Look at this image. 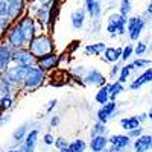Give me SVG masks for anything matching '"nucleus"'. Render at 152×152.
Returning a JSON list of instances; mask_svg holds the SVG:
<instances>
[{
    "label": "nucleus",
    "mask_w": 152,
    "mask_h": 152,
    "mask_svg": "<svg viewBox=\"0 0 152 152\" xmlns=\"http://www.w3.org/2000/svg\"><path fill=\"white\" fill-rule=\"evenodd\" d=\"M31 69H32L31 66H14L12 64L2 76L20 91V88H21V85H23V82H24V79H26V76H28Z\"/></svg>",
    "instance_id": "obj_3"
},
{
    "label": "nucleus",
    "mask_w": 152,
    "mask_h": 152,
    "mask_svg": "<svg viewBox=\"0 0 152 152\" xmlns=\"http://www.w3.org/2000/svg\"><path fill=\"white\" fill-rule=\"evenodd\" d=\"M132 149H134V152H149V151H152V146H151V134H143L140 138L134 140Z\"/></svg>",
    "instance_id": "obj_18"
},
{
    "label": "nucleus",
    "mask_w": 152,
    "mask_h": 152,
    "mask_svg": "<svg viewBox=\"0 0 152 152\" xmlns=\"http://www.w3.org/2000/svg\"><path fill=\"white\" fill-rule=\"evenodd\" d=\"M146 14H148V15H152V0H151V2H149V5H148Z\"/></svg>",
    "instance_id": "obj_45"
},
{
    "label": "nucleus",
    "mask_w": 152,
    "mask_h": 152,
    "mask_svg": "<svg viewBox=\"0 0 152 152\" xmlns=\"http://www.w3.org/2000/svg\"><path fill=\"white\" fill-rule=\"evenodd\" d=\"M151 82H152V67H149V69L143 70L140 75L137 76L135 79H132V81L129 82V90L137 91V90H140V88H142L143 85L151 84Z\"/></svg>",
    "instance_id": "obj_13"
},
{
    "label": "nucleus",
    "mask_w": 152,
    "mask_h": 152,
    "mask_svg": "<svg viewBox=\"0 0 152 152\" xmlns=\"http://www.w3.org/2000/svg\"><path fill=\"white\" fill-rule=\"evenodd\" d=\"M91 152H105L110 148V137L107 135H97V137H91L90 143H88Z\"/></svg>",
    "instance_id": "obj_15"
},
{
    "label": "nucleus",
    "mask_w": 152,
    "mask_h": 152,
    "mask_svg": "<svg viewBox=\"0 0 152 152\" xmlns=\"http://www.w3.org/2000/svg\"><path fill=\"white\" fill-rule=\"evenodd\" d=\"M107 125L105 123H100V122H96L93 126H91V131H90V135L91 137H97V135H107Z\"/></svg>",
    "instance_id": "obj_30"
},
{
    "label": "nucleus",
    "mask_w": 152,
    "mask_h": 152,
    "mask_svg": "<svg viewBox=\"0 0 152 152\" xmlns=\"http://www.w3.org/2000/svg\"><path fill=\"white\" fill-rule=\"evenodd\" d=\"M105 152H108V149H107V151H105Z\"/></svg>",
    "instance_id": "obj_51"
},
{
    "label": "nucleus",
    "mask_w": 152,
    "mask_h": 152,
    "mask_svg": "<svg viewBox=\"0 0 152 152\" xmlns=\"http://www.w3.org/2000/svg\"><path fill=\"white\" fill-rule=\"evenodd\" d=\"M87 148H88V145L85 143V140H82V138H73V140H70L69 149L72 152H85Z\"/></svg>",
    "instance_id": "obj_29"
},
{
    "label": "nucleus",
    "mask_w": 152,
    "mask_h": 152,
    "mask_svg": "<svg viewBox=\"0 0 152 152\" xmlns=\"http://www.w3.org/2000/svg\"><path fill=\"white\" fill-rule=\"evenodd\" d=\"M14 96H2L0 97V110H2V114H6L11 111V108L14 107Z\"/></svg>",
    "instance_id": "obj_28"
},
{
    "label": "nucleus",
    "mask_w": 152,
    "mask_h": 152,
    "mask_svg": "<svg viewBox=\"0 0 152 152\" xmlns=\"http://www.w3.org/2000/svg\"><path fill=\"white\" fill-rule=\"evenodd\" d=\"M56 105H58V100H56V99H52V100L49 102L47 108H46V113H52L53 108H56Z\"/></svg>",
    "instance_id": "obj_41"
},
{
    "label": "nucleus",
    "mask_w": 152,
    "mask_h": 152,
    "mask_svg": "<svg viewBox=\"0 0 152 152\" xmlns=\"http://www.w3.org/2000/svg\"><path fill=\"white\" fill-rule=\"evenodd\" d=\"M46 79H47V73L35 66V67H32L29 70L26 79H24V82H23V85L20 88V91H23V93H32V91L38 90L40 87H43Z\"/></svg>",
    "instance_id": "obj_2"
},
{
    "label": "nucleus",
    "mask_w": 152,
    "mask_h": 152,
    "mask_svg": "<svg viewBox=\"0 0 152 152\" xmlns=\"http://www.w3.org/2000/svg\"><path fill=\"white\" fill-rule=\"evenodd\" d=\"M137 119L140 120V123H143L145 120H149V116H148V113H140V114H137Z\"/></svg>",
    "instance_id": "obj_42"
},
{
    "label": "nucleus",
    "mask_w": 152,
    "mask_h": 152,
    "mask_svg": "<svg viewBox=\"0 0 152 152\" xmlns=\"http://www.w3.org/2000/svg\"><path fill=\"white\" fill-rule=\"evenodd\" d=\"M12 64L14 66H37V58L28 47H21L14 50V56H12Z\"/></svg>",
    "instance_id": "obj_8"
},
{
    "label": "nucleus",
    "mask_w": 152,
    "mask_h": 152,
    "mask_svg": "<svg viewBox=\"0 0 152 152\" xmlns=\"http://www.w3.org/2000/svg\"><path fill=\"white\" fill-rule=\"evenodd\" d=\"M119 123H120V128H122L123 131H126V132L134 131V129H137V128H140V126H142V123H140V120L137 119V116L122 117Z\"/></svg>",
    "instance_id": "obj_23"
},
{
    "label": "nucleus",
    "mask_w": 152,
    "mask_h": 152,
    "mask_svg": "<svg viewBox=\"0 0 152 152\" xmlns=\"http://www.w3.org/2000/svg\"><path fill=\"white\" fill-rule=\"evenodd\" d=\"M132 143H134V140L128 134H113V135H110V146H116L122 151L131 148Z\"/></svg>",
    "instance_id": "obj_14"
},
{
    "label": "nucleus",
    "mask_w": 152,
    "mask_h": 152,
    "mask_svg": "<svg viewBox=\"0 0 152 152\" xmlns=\"http://www.w3.org/2000/svg\"><path fill=\"white\" fill-rule=\"evenodd\" d=\"M128 17L119 14H111L107 20V32L114 38V37H122L126 32V26H128Z\"/></svg>",
    "instance_id": "obj_4"
},
{
    "label": "nucleus",
    "mask_w": 152,
    "mask_h": 152,
    "mask_svg": "<svg viewBox=\"0 0 152 152\" xmlns=\"http://www.w3.org/2000/svg\"><path fill=\"white\" fill-rule=\"evenodd\" d=\"M17 23H18V26L21 28V31L24 34V38H26V41L29 44L38 35V23H37V20L29 14V12H24V14L17 20Z\"/></svg>",
    "instance_id": "obj_5"
},
{
    "label": "nucleus",
    "mask_w": 152,
    "mask_h": 152,
    "mask_svg": "<svg viewBox=\"0 0 152 152\" xmlns=\"http://www.w3.org/2000/svg\"><path fill=\"white\" fill-rule=\"evenodd\" d=\"M82 84L88 85V87H96V88H102L105 87L108 82H107V78L105 75L97 70V69H88L85 76L82 78Z\"/></svg>",
    "instance_id": "obj_9"
},
{
    "label": "nucleus",
    "mask_w": 152,
    "mask_h": 152,
    "mask_svg": "<svg viewBox=\"0 0 152 152\" xmlns=\"http://www.w3.org/2000/svg\"><path fill=\"white\" fill-rule=\"evenodd\" d=\"M31 129H28V123H23L20 126H17V128L14 129V132H12V143H14L15 146L18 145H23V142L26 140V135L29 134Z\"/></svg>",
    "instance_id": "obj_21"
},
{
    "label": "nucleus",
    "mask_w": 152,
    "mask_h": 152,
    "mask_svg": "<svg viewBox=\"0 0 152 152\" xmlns=\"http://www.w3.org/2000/svg\"><path fill=\"white\" fill-rule=\"evenodd\" d=\"M108 152H125V151H122V149H119L116 146H110L108 148Z\"/></svg>",
    "instance_id": "obj_44"
},
{
    "label": "nucleus",
    "mask_w": 152,
    "mask_h": 152,
    "mask_svg": "<svg viewBox=\"0 0 152 152\" xmlns=\"http://www.w3.org/2000/svg\"><path fill=\"white\" fill-rule=\"evenodd\" d=\"M151 146H152V134H151Z\"/></svg>",
    "instance_id": "obj_49"
},
{
    "label": "nucleus",
    "mask_w": 152,
    "mask_h": 152,
    "mask_svg": "<svg viewBox=\"0 0 152 152\" xmlns=\"http://www.w3.org/2000/svg\"><path fill=\"white\" fill-rule=\"evenodd\" d=\"M148 52V44L143 43V41H138L135 44V49H134V55L137 58H143V55Z\"/></svg>",
    "instance_id": "obj_31"
},
{
    "label": "nucleus",
    "mask_w": 152,
    "mask_h": 152,
    "mask_svg": "<svg viewBox=\"0 0 152 152\" xmlns=\"http://www.w3.org/2000/svg\"><path fill=\"white\" fill-rule=\"evenodd\" d=\"M38 3V6H52L56 0H35Z\"/></svg>",
    "instance_id": "obj_40"
},
{
    "label": "nucleus",
    "mask_w": 152,
    "mask_h": 152,
    "mask_svg": "<svg viewBox=\"0 0 152 152\" xmlns=\"http://www.w3.org/2000/svg\"><path fill=\"white\" fill-rule=\"evenodd\" d=\"M59 123H61V117L56 116V114H55V116H52V117H50V120H49V126H50V128H58Z\"/></svg>",
    "instance_id": "obj_39"
},
{
    "label": "nucleus",
    "mask_w": 152,
    "mask_h": 152,
    "mask_svg": "<svg viewBox=\"0 0 152 152\" xmlns=\"http://www.w3.org/2000/svg\"><path fill=\"white\" fill-rule=\"evenodd\" d=\"M70 146V140H67L66 137H56V142H55V148L58 151H62V149H67Z\"/></svg>",
    "instance_id": "obj_34"
},
{
    "label": "nucleus",
    "mask_w": 152,
    "mask_h": 152,
    "mask_svg": "<svg viewBox=\"0 0 152 152\" xmlns=\"http://www.w3.org/2000/svg\"><path fill=\"white\" fill-rule=\"evenodd\" d=\"M107 50V46L104 41H97V43H91V44H87L84 47V53L87 56H99L102 55Z\"/></svg>",
    "instance_id": "obj_22"
},
{
    "label": "nucleus",
    "mask_w": 152,
    "mask_h": 152,
    "mask_svg": "<svg viewBox=\"0 0 152 152\" xmlns=\"http://www.w3.org/2000/svg\"><path fill=\"white\" fill-rule=\"evenodd\" d=\"M116 113H117V102H116V100H111V102H108L107 105L100 107L97 110L96 119H97V122L107 125L108 120H111L114 116H116Z\"/></svg>",
    "instance_id": "obj_12"
},
{
    "label": "nucleus",
    "mask_w": 152,
    "mask_h": 152,
    "mask_svg": "<svg viewBox=\"0 0 152 152\" xmlns=\"http://www.w3.org/2000/svg\"><path fill=\"white\" fill-rule=\"evenodd\" d=\"M6 152H20V149H18V148H17V149H15V148H12V149H8Z\"/></svg>",
    "instance_id": "obj_47"
},
{
    "label": "nucleus",
    "mask_w": 152,
    "mask_h": 152,
    "mask_svg": "<svg viewBox=\"0 0 152 152\" xmlns=\"http://www.w3.org/2000/svg\"><path fill=\"white\" fill-rule=\"evenodd\" d=\"M134 70H137V69H135V66L132 64V62H126V64H123V66H122V70H120V75H119V78H117V81L122 82V84L128 82L129 76H131V73H132Z\"/></svg>",
    "instance_id": "obj_26"
},
{
    "label": "nucleus",
    "mask_w": 152,
    "mask_h": 152,
    "mask_svg": "<svg viewBox=\"0 0 152 152\" xmlns=\"http://www.w3.org/2000/svg\"><path fill=\"white\" fill-rule=\"evenodd\" d=\"M108 88H110L111 100H116V99L125 91V84H122V82H119V81H113V82H108Z\"/></svg>",
    "instance_id": "obj_25"
},
{
    "label": "nucleus",
    "mask_w": 152,
    "mask_h": 152,
    "mask_svg": "<svg viewBox=\"0 0 152 152\" xmlns=\"http://www.w3.org/2000/svg\"><path fill=\"white\" fill-rule=\"evenodd\" d=\"M55 142H56V137L52 132H44L43 134V145H46V146H55Z\"/></svg>",
    "instance_id": "obj_35"
},
{
    "label": "nucleus",
    "mask_w": 152,
    "mask_h": 152,
    "mask_svg": "<svg viewBox=\"0 0 152 152\" xmlns=\"http://www.w3.org/2000/svg\"><path fill=\"white\" fill-rule=\"evenodd\" d=\"M94 102L99 104L100 107L107 105L108 102H111V96H110V88H108V84L102 88H97V91L94 94Z\"/></svg>",
    "instance_id": "obj_24"
},
{
    "label": "nucleus",
    "mask_w": 152,
    "mask_h": 152,
    "mask_svg": "<svg viewBox=\"0 0 152 152\" xmlns=\"http://www.w3.org/2000/svg\"><path fill=\"white\" fill-rule=\"evenodd\" d=\"M28 49L34 53V56L38 59L44 55H49L55 52V43H53V38L50 37L49 32H44V34H40L37 35L34 40L28 44Z\"/></svg>",
    "instance_id": "obj_1"
},
{
    "label": "nucleus",
    "mask_w": 152,
    "mask_h": 152,
    "mask_svg": "<svg viewBox=\"0 0 152 152\" xmlns=\"http://www.w3.org/2000/svg\"><path fill=\"white\" fill-rule=\"evenodd\" d=\"M38 140H40V129H38V128H34V129L29 131V134L26 135V140L23 142L21 146H23V148H26L29 152H34L35 148H37Z\"/></svg>",
    "instance_id": "obj_19"
},
{
    "label": "nucleus",
    "mask_w": 152,
    "mask_h": 152,
    "mask_svg": "<svg viewBox=\"0 0 152 152\" xmlns=\"http://www.w3.org/2000/svg\"><path fill=\"white\" fill-rule=\"evenodd\" d=\"M131 12V0H122L120 3V14L128 17V14Z\"/></svg>",
    "instance_id": "obj_36"
},
{
    "label": "nucleus",
    "mask_w": 152,
    "mask_h": 152,
    "mask_svg": "<svg viewBox=\"0 0 152 152\" xmlns=\"http://www.w3.org/2000/svg\"><path fill=\"white\" fill-rule=\"evenodd\" d=\"M12 56H14V49L8 43L2 41L0 44V73H5L12 66Z\"/></svg>",
    "instance_id": "obj_11"
},
{
    "label": "nucleus",
    "mask_w": 152,
    "mask_h": 152,
    "mask_svg": "<svg viewBox=\"0 0 152 152\" xmlns=\"http://www.w3.org/2000/svg\"><path fill=\"white\" fill-rule=\"evenodd\" d=\"M120 70H122V66L119 64H113L111 69H110V78H114V76H117L119 78V75H120Z\"/></svg>",
    "instance_id": "obj_37"
},
{
    "label": "nucleus",
    "mask_w": 152,
    "mask_h": 152,
    "mask_svg": "<svg viewBox=\"0 0 152 152\" xmlns=\"http://www.w3.org/2000/svg\"><path fill=\"white\" fill-rule=\"evenodd\" d=\"M85 8L82 9V8H78V9H75L73 12H72V26H73V29H76V31H81L82 28H84V23H85Z\"/></svg>",
    "instance_id": "obj_20"
},
{
    "label": "nucleus",
    "mask_w": 152,
    "mask_h": 152,
    "mask_svg": "<svg viewBox=\"0 0 152 152\" xmlns=\"http://www.w3.org/2000/svg\"><path fill=\"white\" fill-rule=\"evenodd\" d=\"M15 90H17V88L14 85L9 84L3 76H0V97H2V96H12Z\"/></svg>",
    "instance_id": "obj_27"
},
{
    "label": "nucleus",
    "mask_w": 152,
    "mask_h": 152,
    "mask_svg": "<svg viewBox=\"0 0 152 152\" xmlns=\"http://www.w3.org/2000/svg\"><path fill=\"white\" fill-rule=\"evenodd\" d=\"M9 119H11V116H9L8 113L6 114H2V126H5V123H8Z\"/></svg>",
    "instance_id": "obj_43"
},
{
    "label": "nucleus",
    "mask_w": 152,
    "mask_h": 152,
    "mask_svg": "<svg viewBox=\"0 0 152 152\" xmlns=\"http://www.w3.org/2000/svg\"><path fill=\"white\" fill-rule=\"evenodd\" d=\"M85 11H87V14L91 17V21L100 20V15H102V6H100L99 0H85Z\"/></svg>",
    "instance_id": "obj_17"
},
{
    "label": "nucleus",
    "mask_w": 152,
    "mask_h": 152,
    "mask_svg": "<svg viewBox=\"0 0 152 152\" xmlns=\"http://www.w3.org/2000/svg\"><path fill=\"white\" fill-rule=\"evenodd\" d=\"M143 131H145V129L140 126V128H137V129H134V131H129V132H128V135L132 138V140H137V138H140V137L145 134Z\"/></svg>",
    "instance_id": "obj_38"
},
{
    "label": "nucleus",
    "mask_w": 152,
    "mask_h": 152,
    "mask_svg": "<svg viewBox=\"0 0 152 152\" xmlns=\"http://www.w3.org/2000/svg\"><path fill=\"white\" fill-rule=\"evenodd\" d=\"M151 31H152V26H151Z\"/></svg>",
    "instance_id": "obj_50"
},
{
    "label": "nucleus",
    "mask_w": 152,
    "mask_h": 152,
    "mask_svg": "<svg viewBox=\"0 0 152 152\" xmlns=\"http://www.w3.org/2000/svg\"><path fill=\"white\" fill-rule=\"evenodd\" d=\"M134 49H135V46H132L131 43H128V44H126L125 47H123V55H122V61L125 62V64H126V62H128V59L134 55Z\"/></svg>",
    "instance_id": "obj_32"
},
{
    "label": "nucleus",
    "mask_w": 152,
    "mask_h": 152,
    "mask_svg": "<svg viewBox=\"0 0 152 152\" xmlns=\"http://www.w3.org/2000/svg\"><path fill=\"white\" fill-rule=\"evenodd\" d=\"M122 55H123V47H107L102 59L105 62H110V64H117L119 61H122Z\"/></svg>",
    "instance_id": "obj_16"
},
{
    "label": "nucleus",
    "mask_w": 152,
    "mask_h": 152,
    "mask_svg": "<svg viewBox=\"0 0 152 152\" xmlns=\"http://www.w3.org/2000/svg\"><path fill=\"white\" fill-rule=\"evenodd\" d=\"M58 152H72V151H70V149L67 148V149H62V151H58Z\"/></svg>",
    "instance_id": "obj_48"
},
{
    "label": "nucleus",
    "mask_w": 152,
    "mask_h": 152,
    "mask_svg": "<svg viewBox=\"0 0 152 152\" xmlns=\"http://www.w3.org/2000/svg\"><path fill=\"white\" fill-rule=\"evenodd\" d=\"M146 26V18L135 15V17H129L128 20V26H126V31H128V37L131 41H138L140 40V35L145 31Z\"/></svg>",
    "instance_id": "obj_7"
},
{
    "label": "nucleus",
    "mask_w": 152,
    "mask_h": 152,
    "mask_svg": "<svg viewBox=\"0 0 152 152\" xmlns=\"http://www.w3.org/2000/svg\"><path fill=\"white\" fill-rule=\"evenodd\" d=\"M148 116H149V120L152 122V107L149 108V111H148Z\"/></svg>",
    "instance_id": "obj_46"
},
{
    "label": "nucleus",
    "mask_w": 152,
    "mask_h": 152,
    "mask_svg": "<svg viewBox=\"0 0 152 152\" xmlns=\"http://www.w3.org/2000/svg\"><path fill=\"white\" fill-rule=\"evenodd\" d=\"M132 64L135 66V69H149V66L152 64V61L148 59V58H135L132 61Z\"/></svg>",
    "instance_id": "obj_33"
},
{
    "label": "nucleus",
    "mask_w": 152,
    "mask_h": 152,
    "mask_svg": "<svg viewBox=\"0 0 152 152\" xmlns=\"http://www.w3.org/2000/svg\"><path fill=\"white\" fill-rule=\"evenodd\" d=\"M2 41L8 43L14 50L15 49H21V47H28V41H26V38H24V34H23V31L18 26L17 21L12 24V28L8 31L5 38H2Z\"/></svg>",
    "instance_id": "obj_6"
},
{
    "label": "nucleus",
    "mask_w": 152,
    "mask_h": 152,
    "mask_svg": "<svg viewBox=\"0 0 152 152\" xmlns=\"http://www.w3.org/2000/svg\"><path fill=\"white\" fill-rule=\"evenodd\" d=\"M59 61H61V56L56 52H52L49 55H44L41 58H38L37 59V67L41 69L46 73H49V72L55 70L56 67H59Z\"/></svg>",
    "instance_id": "obj_10"
}]
</instances>
